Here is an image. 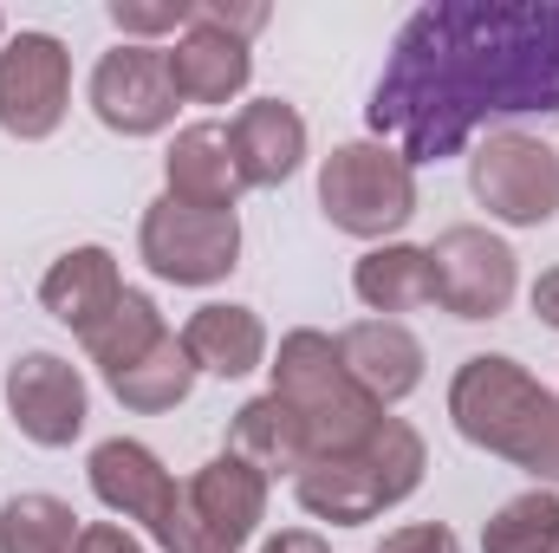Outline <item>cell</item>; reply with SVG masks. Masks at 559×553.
Masks as SVG:
<instances>
[{
    "mask_svg": "<svg viewBox=\"0 0 559 553\" xmlns=\"http://www.w3.org/2000/svg\"><path fill=\"white\" fill-rule=\"evenodd\" d=\"M559 118V0H436L417 7L371 85V138L404 163L462 156L481 125Z\"/></svg>",
    "mask_w": 559,
    "mask_h": 553,
    "instance_id": "cell-1",
    "label": "cell"
},
{
    "mask_svg": "<svg viewBox=\"0 0 559 553\" xmlns=\"http://www.w3.org/2000/svg\"><path fill=\"white\" fill-rule=\"evenodd\" d=\"M449 423L462 443L514 462L534 489L559 482V391H547L521 358L475 352L449 378Z\"/></svg>",
    "mask_w": 559,
    "mask_h": 553,
    "instance_id": "cell-2",
    "label": "cell"
},
{
    "mask_svg": "<svg viewBox=\"0 0 559 553\" xmlns=\"http://www.w3.org/2000/svg\"><path fill=\"white\" fill-rule=\"evenodd\" d=\"M423 469H429L423 436L404 416H384L365 449L312 456V462L293 475V495H299L306 515H319V521H332V528H365V521H378L384 508H397V502L417 495Z\"/></svg>",
    "mask_w": 559,
    "mask_h": 553,
    "instance_id": "cell-3",
    "label": "cell"
},
{
    "mask_svg": "<svg viewBox=\"0 0 559 553\" xmlns=\"http://www.w3.org/2000/svg\"><path fill=\"white\" fill-rule=\"evenodd\" d=\"M274 398L293 404L299 416V430H306V462L312 456H345V449H365L371 436H378V423H384V404H371L358 385H352V372H345V358H338V339L332 332H319V326H293L286 339H280L274 352Z\"/></svg>",
    "mask_w": 559,
    "mask_h": 553,
    "instance_id": "cell-4",
    "label": "cell"
},
{
    "mask_svg": "<svg viewBox=\"0 0 559 553\" xmlns=\"http://www.w3.org/2000/svg\"><path fill=\"white\" fill-rule=\"evenodd\" d=\"M267 489L274 482L254 462H241L235 449H222V456H209L182 482L176 508L156 521L150 541L163 553H241L261 534V521H267Z\"/></svg>",
    "mask_w": 559,
    "mask_h": 553,
    "instance_id": "cell-5",
    "label": "cell"
},
{
    "mask_svg": "<svg viewBox=\"0 0 559 553\" xmlns=\"http://www.w3.org/2000/svg\"><path fill=\"white\" fill-rule=\"evenodd\" d=\"M319 209L338 235H358V242L384 248L417 215V169L404 163V150H391L378 138L338 143L319 163Z\"/></svg>",
    "mask_w": 559,
    "mask_h": 553,
    "instance_id": "cell-6",
    "label": "cell"
},
{
    "mask_svg": "<svg viewBox=\"0 0 559 553\" xmlns=\"http://www.w3.org/2000/svg\"><path fill=\"white\" fill-rule=\"evenodd\" d=\"M138 255L143 268L169 286H215L241 268V215L228 209H189L156 196L138 222Z\"/></svg>",
    "mask_w": 559,
    "mask_h": 553,
    "instance_id": "cell-7",
    "label": "cell"
},
{
    "mask_svg": "<svg viewBox=\"0 0 559 553\" xmlns=\"http://www.w3.org/2000/svg\"><path fill=\"white\" fill-rule=\"evenodd\" d=\"M468 189L501 228H547L559 215V150L527 131H488L468 150Z\"/></svg>",
    "mask_w": 559,
    "mask_h": 553,
    "instance_id": "cell-8",
    "label": "cell"
},
{
    "mask_svg": "<svg viewBox=\"0 0 559 553\" xmlns=\"http://www.w3.org/2000/svg\"><path fill=\"white\" fill-rule=\"evenodd\" d=\"M521 293V255L475 228L455 222L429 242V306H442L449 319H501Z\"/></svg>",
    "mask_w": 559,
    "mask_h": 553,
    "instance_id": "cell-9",
    "label": "cell"
},
{
    "mask_svg": "<svg viewBox=\"0 0 559 553\" xmlns=\"http://www.w3.org/2000/svg\"><path fill=\"white\" fill-rule=\"evenodd\" d=\"M72 111V52L59 33H13L0 46V131L20 143L52 138Z\"/></svg>",
    "mask_w": 559,
    "mask_h": 553,
    "instance_id": "cell-10",
    "label": "cell"
},
{
    "mask_svg": "<svg viewBox=\"0 0 559 553\" xmlns=\"http://www.w3.org/2000/svg\"><path fill=\"white\" fill-rule=\"evenodd\" d=\"M85 98H92V118L105 131H118V138H163L176 125V111H182L163 46H131V39H118L92 66Z\"/></svg>",
    "mask_w": 559,
    "mask_h": 553,
    "instance_id": "cell-11",
    "label": "cell"
},
{
    "mask_svg": "<svg viewBox=\"0 0 559 553\" xmlns=\"http://www.w3.org/2000/svg\"><path fill=\"white\" fill-rule=\"evenodd\" d=\"M7 416L26 443L39 449H72L85 436V416H92V391H85V372L59 352H20L7 365Z\"/></svg>",
    "mask_w": 559,
    "mask_h": 553,
    "instance_id": "cell-12",
    "label": "cell"
},
{
    "mask_svg": "<svg viewBox=\"0 0 559 553\" xmlns=\"http://www.w3.org/2000/svg\"><path fill=\"white\" fill-rule=\"evenodd\" d=\"M85 482H92V495L118 515V521H143L150 534H156V521L176 508V495H182V482L163 469V456L138 443V436H105L98 449H92V462H85Z\"/></svg>",
    "mask_w": 559,
    "mask_h": 553,
    "instance_id": "cell-13",
    "label": "cell"
},
{
    "mask_svg": "<svg viewBox=\"0 0 559 553\" xmlns=\"http://www.w3.org/2000/svg\"><path fill=\"white\" fill-rule=\"evenodd\" d=\"M163 59H169V85H176L182 105H235L248 92V79H254L248 39H235L228 26H215L202 13V0H195L189 33L176 46H163Z\"/></svg>",
    "mask_w": 559,
    "mask_h": 553,
    "instance_id": "cell-14",
    "label": "cell"
},
{
    "mask_svg": "<svg viewBox=\"0 0 559 553\" xmlns=\"http://www.w3.org/2000/svg\"><path fill=\"white\" fill-rule=\"evenodd\" d=\"M338 358L352 372V385L371 398V404H404L423 385V339L404 326V319H352L338 332Z\"/></svg>",
    "mask_w": 559,
    "mask_h": 553,
    "instance_id": "cell-15",
    "label": "cell"
},
{
    "mask_svg": "<svg viewBox=\"0 0 559 553\" xmlns=\"http://www.w3.org/2000/svg\"><path fill=\"white\" fill-rule=\"evenodd\" d=\"M163 196L169 202H189V209H235L241 202V163H235V143H228V125H189L176 131L169 156H163Z\"/></svg>",
    "mask_w": 559,
    "mask_h": 553,
    "instance_id": "cell-16",
    "label": "cell"
},
{
    "mask_svg": "<svg viewBox=\"0 0 559 553\" xmlns=\"http://www.w3.org/2000/svg\"><path fill=\"white\" fill-rule=\"evenodd\" d=\"M228 143H235V163H241L248 189H280L306 163V118L286 98H248L228 118Z\"/></svg>",
    "mask_w": 559,
    "mask_h": 553,
    "instance_id": "cell-17",
    "label": "cell"
},
{
    "mask_svg": "<svg viewBox=\"0 0 559 553\" xmlns=\"http://www.w3.org/2000/svg\"><path fill=\"white\" fill-rule=\"evenodd\" d=\"M124 299V274H118V255L111 248H98V242H85V248H66L46 280H39V306L59 319V326H72L79 339L111 313Z\"/></svg>",
    "mask_w": 559,
    "mask_h": 553,
    "instance_id": "cell-18",
    "label": "cell"
},
{
    "mask_svg": "<svg viewBox=\"0 0 559 553\" xmlns=\"http://www.w3.org/2000/svg\"><path fill=\"white\" fill-rule=\"evenodd\" d=\"M182 352L195 358V372L209 378H248L267 365V326L254 306L235 299H209L182 319Z\"/></svg>",
    "mask_w": 559,
    "mask_h": 553,
    "instance_id": "cell-19",
    "label": "cell"
},
{
    "mask_svg": "<svg viewBox=\"0 0 559 553\" xmlns=\"http://www.w3.org/2000/svg\"><path fill=\"white\" fill-rule=\"evenodd\" d=\"M228 449H235L241 462H254L267 482H274V475H299V469H306V430H299L293 404H286V398H274V391L248 398L241 411L228 416Z\"/></svg>",
    "mask_w": 559,
    "mask_h": 553,
    "instance_id": "cell-20",
    "label": "cell"
},
{
    "mask_svg": "<svg viewBox=\"0 0 559 553\" xmlns=\"http://www.w3.org/2000/svg\"><path fill=\"white\" fill-rule=\"evenodd\" d=\"M352 293L365 299L371 319H397V313L429 306V248H411V242L365 248L352 268Z\"/></svg>",
    "mask_w": 559,
    "mask_h": 553,
    "instance_id": "cell-21",
    "label": "cell"
},
{
    "mask_svg": "<svg viewBox=\"0 0 559 553\" xmlns=\"http://www.w3.org/2000/svg\"><path fill=\"white\" fill-rule=\"evenodd\" d=\"M163 339H169V326H163L156 299H150L143 286H124V299H118L79 345H85V358L98 365V378H118V372H131L138 358H150Z\"/></svg>",
    "mask_w": 559,
    "mask_h": 553,
    "instance_id": "cell-22",
    "label": "cell"
},
{
    "mask_svg": "<svg viewBox=\"0 0 559 553\" xmlns=\"http://www.w3.org/2000/svg\"><path fill=\"white\" fill-rule=\"evenodd\" d=\"M195 358L182 352V332H169L150 358H138L131 372H118V378H105L111 385V398L124 404V411H138V416H163V411H176V404H189V391H195Z\"/></svg>",
    "mask_w": 559,
    "mask_h": 553,
    "instance_id": "cell-23",
    "label": "cell"
},
{
    "mask_svg": "<svg viewBox=\"0 0 559 553\" xmlns=\"http://www.w3.org/2000/svg\"><path fill=\"white\" fill-rule=\"evenodd\" d=\"M85 521L72 515V502L59 495H7L0 502V553H79Z\"/></svg>",
    "mask_w": 559,
    "mask_h": 553,
    "instance_id": "cell-24",
    "label": "cell"
},
{
    "mask_svg": "<svg viewBox=\"0 0 559 553\" xmlns=\"http://www.w3.org/2000/svg\"><path fill=\"white\" fill-rule=\"evenodd\" d=\"M481 553H559V495L527 489L481 521Z\"/></svg>",
    "mask_w": 559,
    "mask_h": 553,
    "instance_id": "cell-25",
    "label": "cell"
},
{
    "mask_svg": "<svg viewBox=\"0 0 559 553\" xmlns=\"http://www.w3.org/2000/svg\"><path fill=\"white\" fill-rule=\"evenodd\" d=\"M195 20V0H111V26L131 46H156V39H182Z\"/></svg>",
    "mask_w": 559,
    "mask_h": 553,
    "instance_id": "cell-26",
    "label": "cell"
},
{
    "mask_svg": "<svg viewBox=\"0 0 559 553\" xmlns=\"http://www.w3.org/2000/svg\"><path fill=\"white\" fill-rule=\"evenodd\" d=\"M371 553H462V541L442 521H411V528H391Z\"/></svg>",
    "mask_w": 559,
    "mask_h": 553,
    "instance_id": "cell-27",
    "label": "cell"
},
{
    "mask_svg": "<svg viewBox=\"0 0 559 553\" xmlns=\"http://www.w3.org/2000/svg\"><path fill=\"white\" fill-rule=\"evenodd\" d=\"M202 13L215 20V26H228L235 39H254L261 26H267V7L254 0V7H228V0H202Z\"/></svg>",
    "mask_w": 559,
    "mask_h": 553,
    "instance_id": "cell-28",
    "label": "cell"
},
{
    "mask_svg": "<svg viewBox=\"0 0 559 553\" xmlns=\"http://www.w3.org/2000/svg\"><path fill=\"white\" fill-rule=\"evenodd\" d=\"M79 553H150V548H143L131 528H118V521H92L79 534Z\"/></svg>",
    "mask_w": 559,
    "mask_h": 553,
    "instance_id": "cell-29",
    "label": "cell"
},
{
    "mask_svg": "<svg viewBox=\"0 0 559 553\" xmlns=\"http://www.w3.org/2000/svg\"><path fill=\"white\" fill-rule=\"evenodd\" d=\"M527 299H534L540 326H547V332H559V268H547V274L534 280V293H527Z\"/></svg>",
    "mask_w": 559,
    "mask_h": 553,
    "instance_id": "cell-30",
    "label": "cell"
},
{
    "mask_svg": "<svg viewBox=\"0 0 559 553\" xmlns=\"http://www.w3.org/2000/svg\"><path fill=\"white\" fill-rule=\"evenodd\" d=\"M261 553H332V548H325L312 528H280V534H267V541H261Z\"/></svg>",
    "mask_w": 559,
    "mask_h": 553,
    "instance_id": "cell-31",
    "label": "cell"
},
{
    "mask_svg": "<svg viewBox=\"0 0 559 553\" xmlns=\"http://www.w3.org/2000/svg\"><path fill=\"white\" fill-rule=\"evenodd\" d=\"M0 46H7V13H0Z\"/></svg>",
    "mask_w": 559,
    "mask_h": 553,
    "instance_id": "cell-32",
    "label": "cell"
}]
</instances>
